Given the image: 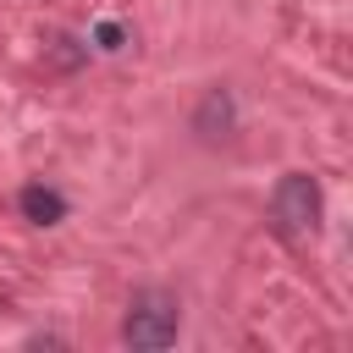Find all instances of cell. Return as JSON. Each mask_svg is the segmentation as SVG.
<instances>
[{
  "mask_svg": "<svg viewBox=\"0 0 353 353\" xmlns=\"http://www.w3.org/2000/svg\"><path fill=\"white\" fill-rule=\"evenodd\" d=\"M232 127H237L232 88H210V94L199 99V110H193V132H199L204 143H215V138H232Z\"/></svg>",
  "mask_w": 353,
  "mask_h": 353,
  "instance_id": "3957f363",
  "label": "cell"
},
{
  "mask_svg": "<svg viewBox=\"0 0 353 353\" xmlns=\"http://www.w3.org/2000/svg\"><path fill=\"white\" fill-rule=\"evenodd\" d=\"M121 44H127V28H121V22H99V28H94V50L110 55V50H121Z\"/></svg>",
  "mask_w": 353,
  "mask_h": 353,
  "instance_id": "5b68a950",
  "label": "cell"
},
{
  "mask_svg": "<svg viewBox=\"0 0 353 353\" xmlns=\"http://www.w3.org/2000/svg\"><path fill=\"white\" fill-rule=\"evenodd\" d=\"M176 331H182V303H176L171 292H160V287L132 292L127 320H121V342H127V347L160 353V347H171V342H176Z\"/></svg>",
  "mask_w": 353,
  "mask_h": 353,
  "instance_id": "7a4b0ae2",
  "label": "cell"
},
{
  "mask_svg": "<svg viewBox=\"0 0 353 353\" xmlns=\"http://www.w3.org/2000/svg\"><path fill=\"white\" fill-rule=\"evenodd\" d=\"M320 210H325L320 182L309 171H287L276 182V193H270V232L287 237V243H303V237L320 232Z\"/></svg>",
  "mask_w": 353,
  "mask_h": 353,
  "instance_id": "6da1fadb",
  "label": "cell"
},
{
  "mask_svg": "<svg viewBox=\"0 0 353 353\" xmlns=\"http://www.w3.org/2000/svg\"><path fill=\"white\" fill-rule=\"evenodd\" d=\"M17 210H22V221H33V226H61V221H66V193H61V188H44V182H28V188L17 193Z\"/></svg>",
  "mask_w": 353,
  "mask_h": 353,
  "instance_id": "277c9868",
  "label": "cell"
}]
</instances>
